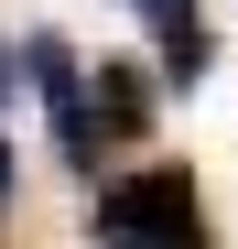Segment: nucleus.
Listing matches in <instances>:
<instances>
[{"label":"nucleus","mask_w":238,"mask_h":249,"mask_svg":"<svg viewBox=\"0 0 238 249\" xmlns=\"http://www.w3.org/2000/svg\"><path fill=\"white\" fill-rule=\"evenodd\" d=\"M87 238L98 249H217V217L184 162H141V174H108L87 195Z\"/></svg>","instance_id":"1"},{"label":"nucleus","mask_w":238,"mask_h":249,"mask_svg":"<svg viewBox=\"0 0 238 249\" xmlns=\"http://www.w3.org/2000/svg\"><path fill=\"white\" fill-rule=\"evenodd\" d=\"M22 76L44 87V119H54V152H65V174H98V108H87V65H76L65 33H33L22 44Z\"/></svg>","instance_id":"2"},{"label":"nucleus","mask_w":238,"mask_h":249,"mask_svg":"<svg viewBox=\"0 0 238 249\" xmlns=\"http://www.w3.org/2000/svg\"><path fill=\"white\" fill-rule=\"evenodd\" d=\"M87 108H98V141H108V152L141 141V130H152V76H141V65H98Z\"/></svg>","instance_id":"3"},{"label":"nucleus","mask_w":238,"mask_h":249,"mask_svg":"<svg viewBox=\"0 0 238 249\" xmlns=\"http://www.w3.org/2000/svg\"><path fill=\"white\" fill-rule=\"evenodd\" d=\"M206 65H217V33L195 11H163V87H206Z\"/></svg>","instance_id":"4"},{"label":"nucleus","mask_w":238,"mask_h":249,"mask_svg":"<svg viewBox=\"0 0 238 249\" xmlns=\"http://www.w3.org/2000/svg\"><path fill=\"white\" fill-rule=\"evenodd\" d=\"M11 87H22V54H11V44H0V108H11Z\"/></svg>","instance_id":"5"},{"label":"nucleus","mask_w":238,"mask_h":249,"mask_svg":"<svg viewBox=\"0 0 238 249\" xmlns=\"http://www.w3.org/2000/svg\"><path fill=\"white\" fill-rule=\"evenodd\" d=\"M22 195V162H11V141H0V206H11Z\"/></svg>","instance_id":"6"}]
</instances>
